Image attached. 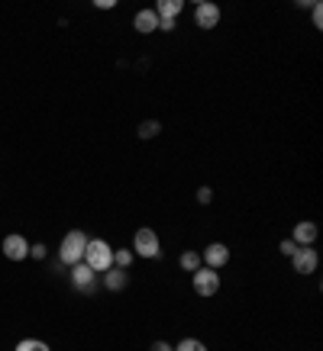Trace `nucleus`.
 <instances>
[{"label": "nucleus", "instance_id": "f257e3e1", "mask_svg": "<svg viewBox=\"0 0 323 351\" xmlns=\"http://www.w3.org/2000/svg\"><path fill=\"white\" fill-rule=\"evenodd\" d=\"M85 265L91 267V271H97V274L110 271V267H113V248H110V242H104V239H87Z\"/></svg>", "mask_w": 323, "mask_h": 351}, {"label": "nucleus", "instance_id": "f03ea898", "mask_svg": "<svg viewBox=\"0 0 323 351\" xmlns=\"http://www.w3.org/2000/svg\"><path fill=\"white\" fill-rule=\"evenodd\" d=\"M85 248H87V235L81 229H71L58 245V261L62 265H78V261H85Z\"/></svg>", "mask_w": 323, "mask_h": 351}, {"label": "nucleus", "instance_id": "7ed1b4c3", "mask_svg": "<svg viewBox=\"0 0 323 351\" xmlns=\"http://www.w3.org/2000/svg\"><path fill=\"white\" fill-rule=\"evenodd\" d=\"M133 255H136V258H159L162 255L159 232H155V229H149V226L136 229V235H133Z\"/></svg>", "mask_w": 323, "mask_h": 351}, {"label": "nucleus", "instance_id": "20e7f679", "mask_svg": "<svg viewBox=\"0 0 323 351\" xmlns=\"http://www.w3.org/2000/svg\"><path fill=\"white\" fill-rule=\"evenodd\" d=\"M191 284H194V293L197 297H216L220 293V274H216L214 267H197L191 274Z\"/></svg>", "mask_w": 323, "mask_h": 351}, {"label": "nucleus", "instance_id": "39448f33", "mask_svg": "<svg viewBox=\"0 0 323 351\" xmlns=\"http://www.w3.org/2000/svg\"><path fill=\"white\" fill-rule=\"evenodd\" d=\"M152 10H155V16H159V29L172 32L175 26H178V13L184 10V3L181 0H159Z\"/></svg>", "mask_w": 323, "mask_h": 351}, {"label": "nucleus", "instance_id": "423d86ee", "mask_svg": "<svg viewBox=\"0 0 323 351\" xmlns=\"http://www.w3.org/2000/svg\"><path fill=\"white\" fill-rule=\"evenodd\" d=\"M194 23H197V29H214L216 23H220V7H216L214 0H201L194 7Z\"/></svg>", "mask_w": 323, "mask_h": 351}, {"label": "nucleus", "instance_id": "0eeeda50", "mask_svg": "<svg viewBox=\"0 0 323 351\" xmlns=\"http://www.w3.org/2000/svg\"><path fill=\"white\" fill-rule=\"evenodd\" d=\"M317 265H320V255L313 252V248H298L294 255H291V267H294V274H313L317 271Z\"/></svg>", "mask_w": 323, "mask_h": 351}, {"label": "nucleus", "instance_id": "6e6552de", "mask_svg": "<svg viewBox=\"0 0 323 351\" xmlns=\"http://www.w3.org/2000/svg\"><path fill=\"white\" fill-rule=\"evenodd\" d=\"M201 261H204V267H214V271H220V267L230 265V248H226L223 242H210L201 252Z\"/></svg>", "mask_w": 323, "mask_h": 351}, {"label": "nucleus", "instance_id": "1a4fd4ad", "mask_svg": "<svg viewBox=\"0 0 323 351\" xmlns=\"http://www.w3.org/2000/svg\"><path fill=\"white\" fill-rule=\"evenodd\" d=\"M0 248H3V258H10V261H23V258H30V242L23 239V235L10 232L3 242H0Z\"/></svg>", "mask_w": 323, "mask_h": 351}, {"label": "nucleus", "instance_id": "9d476101", "mask_svg": "<svg viewBox=\"0 0 323 351\" xmlns=\"http://www.w3.org/2000/svg\"><path fill=\"white\" fill-rule=\"evenodd\" d=\"M94 280H97V271H91L85 261L71 265V284H75L78 293H91V290H94Z\"/></svg>", "mask_w": 323, "mask_h": 351}, {"label": "nucleus", "instance_id": "9b49d317", "mask_svg": "<svg viewBox=\"0 0 323 351\" xmlns=\"http://www.w3.org/2000/svg\"><path fill=\"white\" fill-rule=\"evenodd\" d=\"M317 235H320L317 223H311V219H304V223L294 226V232H291V242L298 245V248H311V245L317 242Z\"/></svg>", "mask_w": 323, "mask_h": 351}, {"label": "nucleus", "instance_id": "f8f14e48", "mask_svg": "<svg viewBox=\"0 0 323 351\" xmlns=\"http://www.w3.org/2000/svg\"><path fill=\"white\" fill-rule=\"evenodd\" d=\"M133 26H136L140 36H152V32L159 29V16H155V10H140L133 16Z\"/></svg>", "mask_w": 323, "mask_h": 351}, {"label": "nucleus", "instance_id": "ddd939ff", "mask_svg": "<svg viewBox=\"0 0 323 351\" xmlns=\"http://www.w3.org/2000/svg\"><path fill=\"white\" fill-rule=\"evenodd\" d=\"M129 284V277H126V271H120V267H110V271H104V287L107 290H123Z\"/></svg>", "mask_w": 323, "mask_h": 351}, {"label": "nucleus", "instance_id": "4468645a", "mask_svg": "<svg viewBox=\"0 0 323 351\" xmlns=\"http://www.w3.org/2000/svg\"><path fill=\"white\" fill-rule=\"evenodd\" d=\"M136 261V255H133V248H113V267H120V271H126L129 265Z\"/></svg>", "mask_w": 323, "mask_h": 351}, {"label": "nucleus", "instance_id": "2eb2a0df", "mask_svg": "<svg viewBox=\"0 0 323 351\" xmlns=\"http://www.w3.org/2000/svg\"><path fill=\"white\" fill-rule=\"evenodd\" d=\"M178 265H181L184 271H188V274H194V271L204 265V261H201V252H184V255L178 258Z\"/></svg>", "mask_w": 323, "mask_h": 351}, {"label": "nucleus", "instance_id": "dca6fc26", "mask_svg": "<svg viewBox=\"0 0 323 351\" xmlns=\"http://www.w3.org/2000/svg\"><path fill=\"white\" fill-rule=\"evenodd\" d=\"M159 132H162L159 119H146V123H140V138H155Z\"/></svg>", "mask_w": 323, "mask_h": 351}, {"label": "nucleus", "instance_id": "f3484780", "mask_svg": "<svg viewBox=\"0 0 323 351\" xmlns=\"http://www.w3.org/2000/svg\"><path fill=\"white\" fill-rule=\"evenodd\" d=\"M175 351H207V345L201 339H181L175 345Z\"/></svg>", "mask_w": 323, "mask_h": 351}, {"label": "nucleus", "instance_id": "a211bd4d", "mask_svg": "<svg viewBox=\"0 0 323 351\" xmlns=\"http://www.w3.org/2000/svg\"><path fill=\"white\" fill-rule=\"evenodd\" d=\"M16 351H49V345L39 339H23L20 345H16Z\"/></svg>", "mask_w": 323, "mask_h": 351}, {"label": "nucleus", "instance_id": "6ab92c4d", "mask_svg": "<svg viewBox=\"0 0 323 351\" xmlns=\"http://www.w3.org/2000/svg\"><path fill=\"white\" fill-rule=\"evenodd\" d=\"M278 252H281V255H285V258H291V255H294V252H298V245L291 242V239H281V242H278Z\"/></svg>", "mask_w": 323, "mask_h": 351}, {"label": "nucleus", "instance_id": "aec40b11", "mask_svg": "<svg viewBox=\"0 0 323 351\" xmlns=\"http://www.w3.org/2000/svg\"><path fill=\"white\" fill-rule=\"evenodd\" d=\"M311 13H313V16H311L313 26L320 29V26H323V3H311Z\"/></svg>", "mask_w": 323, "mask_h": 351}, {"label": "nucleus", "instance_id": "412c9836", "mask_svg": "<svg viewBox=\"0 0 323 351\" xmlns=\"http://www.w3.org/2000/svg\"><path fill=\"white\" fill-rule=\"evenodd\" d=\"M210 200H214V191H210V187H197V203H204L207 206Z\"/></svg>", "mask_w": 323, "mask_h": 351}, {"label": "nucleus", "instance_id": "4be33fe9", "mask_svg": "<svg viewBox=\"0 0 323 351\" xmlns=\"http://www.w3.org/2000/svg\"><path fill=\"white\" fill-rule=\"evenodd\" d=\"M149 351H175V345H168L165 339H155V341L149 345Z\"/></svg>", "mask_w": 323, "mask_h": 351}, {"label": "nucleus", "instance_id": "5701e85b", "mask_svg": "<svg viewBox=\"0 0 323 351\" xmlns=\"http://www.w3.org/2000/svg\"><path fill=\"white\" fill-rule=\"evenodd\" d=\"M30 258L43 261V258H45V245H30Z\"/></svg>", "mask_w": 323, "mask_h": 351}, {"label": "nucleus", "instance_id": "b1692460", "mask_svg": "<svg viewBox=\"0 0 323 351\" xmlns=\"http://www.w3.org/2000/svg\"><path fill=\"white\" fill-rule=\"evenodd\" d=\"M94 7H97V10H113V7H117V3H113V0H97Z\"/></svg>", "mask_w": 323, "mask_h": 351}]
</instances>
